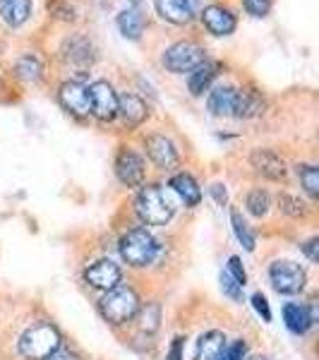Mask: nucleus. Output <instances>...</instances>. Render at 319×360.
<instances>
[{"label": "nucleus", "instance_id": "obj_38", "mask_svg": "<svg viewBox=\"0 0 319 360\" xmlns=\"http://www.w3.org/2000/svg\"><path fill=\"white\" fill-rule=\"evenodd\" d=\"M48 10H51V13H58L60 20H72V17H74L72 8H67V5H63V3H51Z\"/></svg>", "mask_w": 319, "mask_h": 360}, {"label": "nucleus", "instance_id": "obj_9", "mask_svg": "<svg viewBox=\"0 0 319 360\" xmlns=\"http://www.w3.org/2000/svg\"><path fill=\"white\" fill-rule=\"evenodd\" d=\"M120 276H123V271H120V266L111 262V259H101V262L91 264L89 269H86V281L94 288H101V291H111V288L118 286Z\"/></svg>", "mask_w": 319, "mask_h": 360}, {"label": "nucleus", "instance_id": "obj_26", "mask_svg": "<svg viewBox=\"0 0 319 360\" xmlns=\"http://www.w3.org/2000/svg\"><path fill=\"white\" fill-rule=\"evenodd\" d=\"M17 75H20L22 79H27V82H34V79H39V75H41V65H39V60L34 56H25L17 60Z\"/></svg>", "mask_w": 319, "mask_h": 360}, {"label": "nucleus", "instance_id": "obj_1", "mask_svg": "<svg viewBox=\"0 0 319 360\" xmlns=\"http://www.w3.org/2000/svg\"><path fill=\"white\" fill-rule=\"evenodd\" d=\"M135 209L144 224L149 226H166L173 217V205L168 195L161 190V185H147L139 190Z\"/></svg>", "mask_w": 319, "mask_h": 360}, {"label": "nucleus", "instance_id": "obj_10", "mask_svg": "<svg viewBox=\"0 0 319 360\" xmlns=\"http://www.w3.org/2000/svg\"><path fill=\"white\" fill-rule=\"evenodd\" d=\"M154 8L171 25H188L195 17L193 0H154Z\"/></svg>", "mask_w": 319, "mask_h": 360}, {"label": "nucleus", "instance_id": "obj_32", "mask_svg": "<svg viewBox=\"0 0 319 360\" xmlns=\"http://www.w3.org/2000/svg\"><path fill=\"white\" fill-rule=\"evenodd\" d=\"M228 276L233 278L235 283H240V286H245L247 283V274H245V266H242L240 257L228 259Z\"/></svg>", "mask_w": 319, "mask_h": 360}, {"label": "nucleus", "instance_id": "obj_31", "mask_svg": "<svg viewBox=\"0 0 319 360\" xmlns=\"http://www.w3.org/2000/svg\"><path fill=\"white\" fill-rule=\"evenodd\" d=\"M278 205H281V209L286 214H291V217H300V214H305V209H303L305 205L293 195H281L278 197Z\"/></svg>", "mask_w": 319, "mask_h": 360}, {"label": "nucleus", "instance_id": "obj_34", "mask_svg": "<svg viewBox=\"0 0 319 360\" xmlns=\"http://www.w3.org/2000/svg\"><path fill=\"white\" fill-rule=\"evenodd\" d=\"M242 3H245L247 13L254 17H264L271 8V0H242Z\"/></svg>", "mask_w": 319, "mask_h": 360}, {"label": "nucleus", "instance_id": "obj_20", "mask_svg": "<svg viewBox=\"0 0 319 360\" xmlns=\"http://www.w3.org/2000/svg\"><path fill=\"white\" fill-rule=\"evenodd\" d=\"M226 348V336L221 332H207L197 341V360H219Z\"/></svg>", "mask_w": 319, "mask_h": 360}, {"label": "nucleus", "instance_id": "obj_40", "mask_svg": "<svg viewBox=\"0 0 319 360\" xmlns=\"http://www.w3.org/2000/svg\"><path fill=\"white\" fill-rule=\"evenodd\" d=\"M171 360H183V339H176L171 346Z\"/></svg>", "mask_w": 319, "mask_h": 360}, {"label": "nucleus", "instance_id": "obj_3", "mask_svg": "<svg viewBox=\"0 0 319 360\" xmlns=\"http://www.w3.org/2000/svg\"><path fill=\"white\" fill-rule=\"evenodd\" d=\"M159 243L147 229H132L120 238V255L130 266H147L154 262Z\"/></svg>", "mask_w": 319, "mask_h": 360}, {"label": "nucleus", "instance_id": "obj_8", "mask_svg": "<svg viewBox=\"0 0 319 360\" xmlns=\"http://www.w3.org/2000/svg\"><path fill=\"white\" fill-rule=\"evenodd\" d=\"M60 103L63 108L74 115H86L91 111L89 101V86L82 82H65L60 86Z\"/></svg>", "mask_w": 319, "mask_h": 360}, {"label": "nucleus", "instance_id": "obj_35", "mask_svg": "<svg viewBox=\"0 0 319 360\" xmlns=\"http://www.w3.org/2000/svg\"><path fill=\"white\" fill-rule=\"evenodd\" d=\"M252 305L257 310L259 317H264V322H271V307H269V300L264 298L262 293H254L252 295Z\"/></svg>", "mask_w": 319, "mask_h": 360}, {"label": "nucleus", "instance_id": "obj_29", "mask_svg": "<svg viewBox=\"0 0 319 360\" xmlns=\"http://www.w3.org/2000/svg\"><path fill=\"white\" fill-rule=\"evenodd\" d=\"M247 209H250V214H254V217H264L269 212V195L264 190H252L247 195Z\"/></svg>", "mask_w": 319, "mask_h": 360}, {"label": "nucleus", "instance_id": "obj_28", "mask_svg": "<svg viewBox=\"0 0 319 360\" xmlns=\"http://www.w3.org/2000/svg\"><path fill=\"white\" fill-rule=\"evenodd\" d=\"M67 46H70V53H67V58L70 60H74V63H91V46H89V41H84V39H72V41H67Z\"/></svg>", "mask_w": 319, "mask_h": 360}, {"label": "nucleus", "instance_id": "obj_36", "mask_svg": "<svg viewBox=\"0 0 319 360\" xmlns=\"http://www.w3.org/2000/svg\"><path fill=\"white\" fill-rule=\"evenodd\" d=\"M209 193H211V197L216 200V205H226L228 202V193H226V185H221V183H214L211 188H209Z\"/></svg>", "mask_w": 319, "mask_h": 360}, {"label": "nucleus", "instance_id": "obj_7", "mask_svg": "<svg viewBox=\"0 0 319 360\" xmlns=\"http://www.w3.org/2000/svg\"><path fill=\"white\" fill-rule=\"evenodd\" d=\"M89 101H91V113L98 120H113L118 115V94H115L113 86L106 79H96L89 86Z\"/></svg>", "mask_w": 319, "mask_h": 360}, {"label": "nucleus", "instance_id": "obj_22", "mask_svg": "<svg viewBox=\"0 0 319 360\" xmlns=\"http://www.w3.org/2000/svg\"><path fill=\"white\" fill-rule=\"evenodd\" d=\"M144 27H147V20H144V15L139 13L137 8L123 10V13L118 15V29H120V34H123L125 39L137 41V39L142 37Z\"/></svg>", "mask_w": 319, "mask_h": 360}, {"label": "nucleus", "instance_id": "obj_39", "mask_svg": "<svg viewBox=\"0 0 319 360\" xmlns=\"http://www.w3.org/2000/svg\"><path fill=\"white\" fill-rule=\"evenodd\" d=\"M44 360H77V356H74L72 351H67V348H56L53 353H51L48 358H44Z\"/></svg>", "mask_w": 319, "mask_h": 360}, {"label": "nucleus", "instance_id": "obj_18", "mask_svg": "<svg viewBox=\"0 0 319 360\" xmlns=\"http://www.w3.org/2000/svg\"><path fill=\"white\" fill-rule=\"evenodd\" d=\"M235 91L233 86L228 84H221L216 86V89L209 94V111H211L214 115H233V106H235Z\"/></svg>", "mask_w": 319, "mask_h": 360}, {"label": "nucleus", "instance_id": "obj_16", "mask_svg": "<svg viewBox=\"0 0 319 360\" xmlns=\"http://www.w3.org/2000/svg\"><path fill=\"white\" fill-rule=\"evenodd\" d=\"M264 108V98L257 89H240L235 91V106H233V115L235 118H254L259 115Z\"/></svg>", "mask_w": 319, "mask_h": 360}, {"label": "nucleus", "instance_id": "obj_13", "mask_svg": "<svg viewBox=\"0 0 319 360\" xmlns=\"http://www.w3.org/2000/svg\"><path fill=\"white\" fill-rule=\"evenodd\" d=\"M202 20H204L207 29L214 37H228L235 29V17L230 15V10L221 8V5H209V8H204Z\"/></svg>", "mask_w": 319, "mask_h": 360}, {"label": "nucleus", "instance_id": "obj_23", "mask_svg": "<svg viewBox=\"0 0 319 360\" xmlns=\"http://www.w3.org/2000/svg\"><path fill=\"white\" fill-rule=\"evenodd\" d=\"M216 70L219 65L216 63H209V60H202L200 65H197L193 70V75H190V91H193L195 96H200V94H204L207 91V86L211 84V79L216 77Z\"/></svg>", "mask_w": 319, "mask_h": 360}, {"label": "nucleus", "instance_id": "obj_17", "mask_svg": "<svg viewBox=\"0 0 319 360\" xmlns=\"http://www.w3.org/2000/svg\"><path fill=\"white\" fill-rule=\"evenodd\" d=\"M32 15V0H0V17L5 25L20 27Z\"/></svg>", "mask_w": 319, "mask_h": 360}, {"label": "nucleus", "instance_id": "obj_15", "mask_svg": "<svg viewBox=\"0 0 319 360\" xmlns=\"http://www.w3.org/2000/svg\"><path fill=\"white\" fill-rule=\"evenodd\" d=\"M250 161L262 176L271 178V180H278V178L286 176V164H283L281 156L276 152H271V149H254Z\"/></svg>", "mask_w": 319, "mask_h": 360}, {"label": "nucleus", "instance_id": "obj_33", "mask_svg": "<svg viewBox=\"0 0 319 360\" xmlns=\"http://www.w3.org/2000/svg\"><path fill=\"white\" fill-rule=\"evenodd\" d=\"M245 353H247L245 341H235V344L223 348V353H221V358H219V360H242V358H245Z\"/></svg>", "mask_w": 319, "mask_h": 360}, {"label": "nucleus", "instance_id": "obj_14", "mask_svg": "<svg viewBox=\"0 0 319 360\" xmlns=\"http://www.w3.org/2000/svg\"><path fill=\"white\" fill-rule=\"evenodd\" d=\"M283 319H286V327L293 334H305L315 324V307L303 303H288L283 307Z\"/></svg>", "mask_w": 319, "mask_h": 360}, {"label": "nucleus", "instance_id": "obj_6", "mask_svg": "<svg viewBox=\"0 0 319 360\" xmlns=\"http://www.w3.org/2000/svg\"><path fill=\"white\" fill-rule=\"evenodd\" d=\"M269 278H271V286H274L278 293L293 295L305 288V271L300 269V264L288 262V259H278V262L271 264Z\"/></svg>", "mask_w": 319, "mask_h": 360}, {"label": "nucleus", "instance_id": "obj_4", "mask_svg": "<svg viewBox=\"0 0 319 360\" xmlns=\"http://www.w3.org/2000/svg\"><path fill=\"white\" fill-rule=\"evenodd\" d=\"M139 310V298L130 286H115L101 300V312L108 322L123 324L132 319Z\"/></svg>", "mask_w": 319, "mask_h": 360}, {"label": "nucleus", "instance_id": "obj_19", "mask_svg": "<svg viewBox=\"0 0 319 360\" xmlns=\"http://www.w3.org/2000/svg\"><path fill=\"white\" fill-rule=\"evenodd\" d=\"M118 115H123L125 125H139L147 118V106L135 94H123L118 98Z\"/></svg>", "mask_w": 319, "mask_h": 360}, {"label": "nucleus", "instance_id": "obj_27", "mask_svg": "<svg viewBox=\"0 0 319 360\" xmlns=\"http://www.w3.org/2000/svg\"><path fill=\"white\" fill-rule=\"evenodd\" d=\"M298 176L303 180V188L307 190V195L317 197L319 195V171L317 168L310 164H303V166H298Z\"/></svg>", "mask_w": 319, "mask_h": 360}, {"label": "nucleus", "instance_id": "obj_2", "mask_svg": "<svg viewBox=\"0 0 319 360\" xmlns=\"http://www.w3.org/2000/svg\"><path fill=\"white\" fill-rule=\"evenodd\" d=\"M56 348H60V334L48 322H39L29 327L20 339V353L29 360L48 358Z\"/></svg>", "mask_w": 319, "mask_h": 360}, {"label": "nucleus", "instance_id": "obj_42", "mask_svg": "<svg viewBox=\"0 0 319 360\" xmlns=\"http://www.w3.org/2000/svg\"><path fill=\"white\" fill-rule=\"evenodd\" d=\"M252 360H266V358H252Z\"/></svg>", "mask_w": 319, "mask_h": 360}, {"label": "nucleus", "instance_id": "obj_25", "mask_svg": "<svg viewBox=\"0 0 319 360\" xmlns=\"http://www.w3.org/2000/svg\"><path fill=\"white\" fill-rule=\"evenodd\" d=\"M139 312V327H142V332H156L159 329V322H161V307L156 303H149L147 307H142Z\"/></svg>", "mask_w": 319, "mask_h": 360}, {"label": "nucleus", "instance_id": "obj_30", "mask_svg": "<svg viewBox=\"0 0 319 360\" xmlns=\"http://www.w3.org/2000/svg\"><path fill=\"white\" fill-rule=\"evenodd\" d=\"M219 281H221V291L228 295L230 300H235V303H237V300H242V286H240V283H235L233 278L228 276V271H223Z\"/></svg>", "mask_w": 319, "mask_h": 360}, {"label": "nucleus", "instance_id": "obj_24", "mask_svg": "<svg viewBox=\"0 0 319 360\" xmlns=\"http://www.w3.org/2000/svg\"><path fill=\"white\" fill-rule=\"evenodd\" d=\"M230 224H233V231H235V238L245 245L247 252H252L254 250V236L252 231L247 229L245 219H242V214L237 212V209H230Z\"/></svg>", "mask_w": 319, "mask_h": 360}, {"label": "nucleus", "instance_id": "obj_5", "mask_svg": "<svg viewBox=\"0 0 319 360\" xmlns=\"http://www.w3.org/2000/svg\"><path fill=\"white\" fill-rule=\"evenodd\" d=\"M202 60H204V51H202V46H197L193 41H178L164 53V65L176 75L190 72Z\"/></svg>", "mask_w": 319, "mask_h": 360}, {"label": "nucleus", "instance_id": "obj_11", "mask_svg": "<svg viewBox=\"0 0 319 360\" xmlns=\"http://www.w3.org/2000/svg\"><path fill=\"white\" fill-rule=\"evenodd\" d=\"M144 147H147L149 159H152L159 168H171V166L178 164L176 144H173L168 137H164V135H149L147 142H144Z\"/></svg>", "mask_w": 319, "mask_h": 360}, {"label": "nucleus", "instance_id": "obj_12", "mask_svg": "<svg viewBox=\"0 0 319 360\" xmlns=\"http://www.w3.org/2000/svg\"><path fill=\"white\" fill-rule=\"evenodd\" d=\"M115 173H118L120 183L125 185H139L144 180V161L130 149H123L115 159Z\"/></svg>", "mask_w": 319, "mask_h": 360}, {"label": "nucleus", "instance_id": "obj_21", "mask_svg": "<svg viewBox=\"0 0 319 360\" xmlns=\"http://www.w3.org/2000/svg\"><path fill=\"white\" fill-rule=\"evenodd\" d=\"M171 188L183 197V202H185L188 207L200 205L202 190H200L197 180H195L193 176H190V173H178V176H173V178H171Z\"/></svg>", "mask_w": 319, "mask_h": 360}, {"label": "nucleus", "instance_id": "obj_41", "mask_svg": "<svg viewBox=\"0 0 319 360\" xmlns=\"http://www.w3.org/2000/svg\"><path fill=\"white\" fill-rule=\"evenodd\" d=\"M130 3H135V5H137V3H139V0H130Z\"/></svg>", "mask_w": 319, "mask_h": 360}, {"label": "nucleus", "instance_id": "obj_37", "mask_svg": "<svg viewBox=\"0 0 319 360\" xmlns=\"http://www.w3.org/2000/svg\"><path fill=\"white\" fill-rule=\"evenodd\" d=\"M303 252L307 255V259H310V262H317V259H319V240H317V238H310V240L305 243Z\"/></svg>", "mask_w": 319, "mask_h": 360}]
</instances>
